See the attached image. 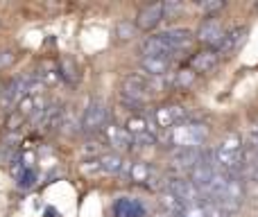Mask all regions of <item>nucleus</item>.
I'll use <instances>...</instances> for the list:
<instances>
[{
    "label": "nucleus",
    "instance_id": "1",
    "mask_svg": "<svg viewBox=\"0 0 258 217\" xmlns=\"http://www.w3.org/2000/svg\"><path fill=\"white\" fill-rule=\"evenodd\" d=\"M165 136L170 138V142L177 147H192V150H202L206 136H209V129L202 122H190V120H183V122L174 124L170 131H165Z\"/></svg>",
    "mask_w": 258,
    "mask_h": 217
},
{
    "label": "nucleus",
    "instance_id": "2",
    "mask_svg": "<svg viewBox=\"0 0 258 217\" xmlns=\"http://www.w3.org/2000/svg\"><path fill=\"white\" fill-rule=\"evenodd\" d=\"M165 190L172 192L177 199H181L186 206L202 204V195L195 186L190 183V179L186 177H168L165 179Z\"/></svg>",
    "mask_w": 258,
    "mask_h": 217
},
{
    "label": "nucleus",
    "instance_id": "3",
    "mask_svg": "<svg viewBox=\"0 0 258 217\" xmlns=\"http://www.w3.org/2000/svg\"><path fill=\"white\" fill-rule=\"evenodd\" d=\"M107 120H109V111L102 102H91L89 107L84 109V115H82V131L86 133H93V131H100V129L107 127Z\"/></svg>",
    "mask_w": 258,
    "mask_h": 217
},
{
    "label": "nucleus",
    "instance_id": "4",
    "mask_svg": "<svg viewBox=\"0 0 258 217\" xmlns=\"http://www.w3.org/2000/svg\"><path fill=\"white\" fill-rule=\"evenodd\" d=\"M183 120H186V111L179 104H161L154 109V122L163 131H170L174 124L183 122Z\"/></svg>",
    "mask_w": 258,
    "mask_h": 217
},
{
    "label": "nucleus",
    "instance_id": "5",
    "mask_svg": "<svg viewBox=\"0 0 258 217\" xmlns=\"http://www.w3.org/2000/svg\"><path fill=\"white\" fill-rule=\"evenodd\" d=\"M245 36H247V27L245 25H236V27H231V30H224L222 39H220L211 50H213L218 57L220 54H231L233 50L245 41Z\"/></svg>",
    "mask_w": 258,
    "mask_h": 217
},
{
    "label": "nucleus",
    "instance_id": "6",
    "mask_svg": "<svg viewBox=\"0 0 258 217\" xmlns=\"http://www.w3.org/2000/svg\"><path fill=\"white\" fill-rule=\"evenodd\" d=\"M161 21H163V3H152V5H145V7L138 12L134 25H136V30L150 32V30H154Z\"/></svg>",
    "mask_w": 258,
    "mask_h": 217
},
{
    "label": "nucleus",
    "instance_id": "7",
    "mask_svg": "<svg viewBox=\"0 0 258 217\" xmlns=\"http://www.w3.org/2000/svg\"><path fill=\"white\" fill-rule=\"evenodd\" d=\"M204 152L202 150H192V147H177L172 152V165L179 172H190L197 163H202Z\"/></svg>",
    "mask_w": 258,
    "mask_h": 217
},
{
    "label": "nucleus",
    "instance_id": "8",
    "mask_svg": "<svg viewBox=\"0 0 258 217\" xmlns=\"http://www.w3.org/2000/svg\"><path fill=\"white\" fill-rule=\"evenodd\" d=\"M161 39L168 43V48L172 50V52H179V50L188 48V45L192 43L195 34H192L188 27H170V30H165L163 34H161Z\"/></svg>",
    "mask_w": 258,
    "mask_h": 217
},
{
    "label": "nucleus",
    "instance_id": "9",
    "mask_svg": "<svg viewBox=\"0 0 258 217\" xmlns=\"http://www.w3.org/2000/svg\"><path fill=\"white\" fill-rule=\"evenodd\" d=\"M111 215L113 217H145V206H143L141 199H134V197H120V199L113 201Z\"/></svg>",
    "mask_w": 258,
    "mask_h": 217
},
{
    "label": "nucleus",
    "instance_id": "10",
    "mask_svg": "<svg viewBox=\"0 0 258 217\" xmlns=\"http://www.w3.org/2000/svg\"><path fill=\"white\" fill-rule=\"evenodd\" d=\"M222 34H224V27L218 18H204L195 36H197V41H202V43H206V45L213 48V45L222 39Z\"/></svg>",
    "mask_w": 258,
    "mask_h": 217
},
{
    "label": "nucleus",
    "instance_id": "11",
    "mask_svg": "<svg viewBox=\"0 0 258 217\" xmlns=\"http://www.w3.org/2000/svg\"><path fill=\"white\" fill-rule=\"evenodd\" d=\"M104 131V138H107V142L113 147V152H125V150H132V136L125 131V127H118V124H107V127L102 129Z\"/></svg>",
    "mask_w": 258,
    "mask_h": 217
},
{
    "label": "nucleus",
    "instance_id": "12",
    "mask_svg": "<svg viewBox=\"0 0 258 217\" xmlns=\"http://www.w3.org/2000/svg\"><path fill=\"white\" fill-rule=\"evenodd\" d=\"M127 174H129V179H132L134 183H145L147 188H156V181H159V174L154 172V168L152 165H147V163H132L129 165V170H127Z\"/></svg>",
    "mask_w": 258,
    "mask_h": 217
},
{
    "label": "nucleus",
    "instance_id": "13",
    "mask_svg": "<svg viewBox=\"0 0 258 217\" xmlns=\"http://www.w3.org/2000/svg\"><path fill=\"white\" fill-rule=\"evenodd\" d=\"M218 66V54L213 52L211 48L206 50H200V52H195L190 57V70L195 73V75H204V73H211L213 68Z\"/></svg>",
    "mask_w": 258,
    "mask_h": 217
},
{
    "label": "nucleus",
    "instance_id": "14",
    "mask_svg": "<svg viewBox=\"0 0 258 217\" xmlns=\"http://www.w3.org/2000/svg\"><path fill=\"white\" fill-rule=\"evenodd\" d=\"M57 73H59V77H61L68 86H75L77 82H80V66H77V61L73 57H68V54L59 57Z\"/></svg>",
    "mask_w": 258,
    "mask_h": 217
},
{
    "label": "nucleus",
    "instance_id": "15",
    "mask_svg": "<svg viewBox=\"0 0 258 217\" xmlns=\"http://www.w3.org/2000/svg\"><path fill=\"white\" fill-rule=\"evenodd\" d=\"M170 68V57H143L141 59V70L145 77H165Z\"/></svg>",
    "mask_w": 258,
    "mask_h": 217
},
{
    "label": "nucleus",
    "instance_id": "16",
    "mask_svg": "<svg viewBox=\"0 0 258 217\" xmlns=\"http://www.w3.org/2000/svg\"><path fill=\"white\" fill-rule=\"evenodd\" d=\"M141 52L145 54V57H168V54H172V50L161 39V34H156V36H147V39L143 41Z\"/></svg>",
    "mask_w": 258,
    "mask_h": 217
},
{
    "label": "nucleus",
    "instance_id": "17",
    "mask_svg": "<svg viewBox=\"0 0 258 217\" xmlns=\"http://www.w3.org/2000/svg\"><path fill=\"white\" fill-rule=\"evenodd\" d=\"M98 163L102 168L104 174H120L125 170V159H122L118 152H104V154L98 156Z\"/></svg>",
    "mask_w": 258,
    "mask_h": 217
},
{
    "label": "nucleus",
    "instance_id": "18",
    "mask_svg": "<svg viewBox=\"0 0 258 217\" xmlns=\"http://www.w3.org/2000/svg\"><path fill=\"white\" fill-rule=\"evenodd\" d=\"M41 109H45V107H39V98H32V95H23V98L16 102V113L21 115L23 120L32 118V115L39 113Z\"/></svg>",
    "mask_w": 258,
    "mask_h": 217
},
{
    "label": "nucleus",
    "instance_id": "19",
    "mask_svg": "<svg viewBox=\"0 0 258 217\" xmlns=\"http://www.w3.org/2000/svg\"><path fill=\"white\" fill-rule=\"evenodd\" d=\"M125 131L132 136V140L134 138H138V136H143V133H147L150 131V124H147V120L143 118V115H129L127 118V122H125Z\"/></svg>",
    "mask_w": 258,
    "mask_h": 217
},
{
    "label": "nucleus",
    "instance_id": "20",
    "mask_svg": "<svg viewBox=\"0 0 258 217\" xmlns=\"http://www.w3.org/2000/svg\"><path fill=\"white\" fill-rule=\"evenodd\" d=\"M161 206H163L165 210H168L170 215H174V217H181L183 213V208H186V204H183L181 199H177V197L172 195V192H168V190H163L161 192Z\"/></svg>",
    "mask_w": 258,
    "mask_h": 217
},
{
    "label": "nucleus",
    "instance_id": "21",
    "mask_svg": "<svg viewBox=\"0 0 258 217\" xmlns=\"http://www.w3.org/2000/svg\"><path fill=\"white\" fill-rule=\"evenodd\" d=\"M195 80H197V75L190 70V68H181V70L174 75V86L181 91H188L192 84H195Z\"/></svg>",
    "mask_w": 258,
    "mask_h": 217
},
{
    "label": "nucleus",
    "instance_id": "22",
    "mask_svg": "<svg viewBox=\"0 0 258 217\" xmlns=\"http://www.w3.org/2000/svg\"><path fill=\"white\" fill-rule=\"evenodd\" d=\"M136 25H134L132 21H118L116 23V36H118V41H132L134 36H136Z\"/></svg>",
    "mask_w": 258,
    "mask_h": 217
},
{
    "label": "nucleus",
    "instance_id": "23",
    "mask_svg": "<svg viewBox=\"0 0 258 217\" xmlns=\"http://www.w3.org/2000/svg\"><path fill=\"white\" fill-rule=\"evenodd\" d=\"M218 150H224V152H242V138L240 133H227L222 138Z\"/></svg>",
    "mask_w": 258,
    "mask_h": 217
},
{
    "label": "nucleus",
    "instance_id": "24",
    "mask_svg": "<svg viewBox=\"0 0 258 217\" xmlns=\"http://www.w3.org/2000/svg\"><path fill=\"white\" fill-rule=\"evenodd\" d=\"M222 7H224L222 0H200V3H197V9L204 12V14H213V12H218V9H222Z\"/></svg>",
    "mask_w": 258,
    "mask_h": 217
},
{
    "label": "nucleus",
    "instance_id": "25",
    "mask_svg": "<svg viewBox=\"0 0 258 217\" xmlns=\"http://www.w3.org/2000/svg\"><path fill=\"white\" fill-rule=\"evenodd\" d=\"M16 63V52L14 50H0V70H7Z\"/></svg>",
    "mask_w": 258,
    "mask_h": 217
},
{
    "label": "nucleus",
    "instance_id": "26",
    "mask_svg": "<svg viewBox=\"0 0 258 217\" xmlns=\"http://www.w3.org/2000/svg\"><path fill=\"white\" fill-rule=\"evenodd\" d=\"M183 9V3H177V0H168L163 3V18H172L174 14H179Z\"/></svg>",
    "mask_w": 258,
    "mask_h": 217
},
{
    "label": "nucleus",
    "instance_id": "27",
    "mask_svg": "<svg viewBox=\"0 0 258 217\" xmlns=\"http://www.w3.org/2000/svg\"><path fill=\"white\" fill-rule=\"evenodd\" d=\"M34 181H36V172H34V170H23V174L18 177V186H21V188L34 186Z\"/></svg>",
    "mask_w": 258,
    "mask_h": 217
},
{
    "label": "nucleus",
    "instance_id": "28",
    "mask_svg": "<svg viewBox=\"0 0 258 217\" xmlns=\"http://www.w3.org/2000/svg\"><path fill=\"white\" fill-rule=\"evenodd\" d=\"M82 172H84V174H91V177H93V174H104L102 168H100V163H98V159L86 161V163L82 165Z\"/></svg>",
    "mask_w": 258,
    "mask_h": 217
},
{
    "label": "nucleus",
    "instance_id": "29",
    "mask_svg": "<svg viewBox=\"0 0 258 217\" xmlns=\"http://www.w3.org/2000/svg\"><path fill=\"white\" fill-rule=\"evenodd\" d=\"M181 217H206L204 206H202V204L186 206V208H183V213H181Z\"/></svg>",
    "mask_w": 258,
    "mask_h": 217
},
{
    "label": "nucleus",
    "instance_id": "30",
    "mask_svg": "<svg viewBox=\"0 0 258 217\" xmlns=\"http://www.w3.org/2000/svg\"><path fill=\"white\" fill-rule=\"evenodd\" d=\"M18 124H23V118L14 111V113L7 118V129H18Z\"/></svg>",
    "mask_w": 258,
    "mask_h": 217
},
{
    "label": "nucleus",
    "instance_id": "31",
    "mask_svg": "<svg viewBox=\"0 0 258 217\" xmlns=\"http://www.w3.org/2000/svg\"><path fill=\"white\" fill-rule=\"evenodd\" d=\"M249 142L254 147H258V122L251 124V129H249Z\"/></svg>",
    "mask_w": 258,
    "mask_h": 217
},
{
    "label": "nucleus",
    "instance_id": "32",
    "mask_svg": "<svg viewBox=\"0 0 258 217\" xmlns=\"http://www.w3.org/2000/svg\"><path fill=\"white\" fill-rule=\"evenodd\" d=\"M251 179H254V181H258V168L251 170Z\"/></svg>",
    "mask_w": 258,
    "mask_h": 217
},
{
    "label": "nucleus",
    "instance_id": "33",
    "mask_svg": "<svg viewBox=\"0 0 258 217\" xmlns=\"http://www.w3.org/2000/svg\"><path fill=\"white\" fill-rule=\"evenodd\" d=\"M254 168H258V152H256V156H254Z\"/></svg>",
    "mask_w": 258,
    "mask_h": 217
},
{
    "label": "nucleus",
    "instance_id": "34",
    "mask_svg": "<svg viewBox=\"0 0 258 217\" xmlns=\"http://www.w3.org/2000/svg\"><path fill=\"white\" fill-rule=\"evenodd\" d=\"M0 93H3V82H0Z\"/></svg>",
    "mask_w": 258,
    "mask_h": 217
}]
</instances>
